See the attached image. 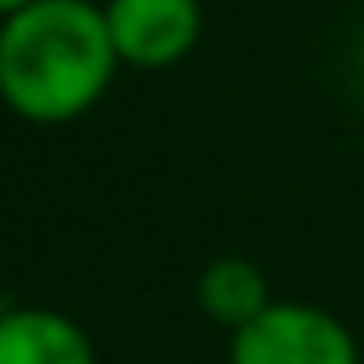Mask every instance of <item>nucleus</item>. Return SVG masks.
Listing matches in <instances>:
<instances>
[{"mask_svg":"<svg viewBox=\"0 0 364 364\" xmlns=\"http://www.w3.org/2000/svg\"><path fill=\"white\" fill-rule=\"evenodd\" d=\"M231 364H360V346L337 314L272 300L231 332Z\"/></svg>","mask_w":364,"mask_h":364,"instance_id":"2","label":"nucleus"},{"mask_svg":"<svg viewBox=\"0 0 364 364\" xmlns=\"http://www.w3.org/2000/svg\"><path fill=\"white\" fill-rule=\"evenodd\" d=\"M267 304H272L267 272L258 263H249V258H240V254L213 258V263L203 267V277H198V309L226 332L245 328Z\"/></svg>","mask_w":364,"mask_h":364,"instance_id":"5","label":"nucleus"},{"mask_svg":"<svg viewBox=\"0 0 364 364\" xmlns=\"http://www.w3.org/2000/svg\"><path fill=\"white\" fill-rule=\"evenodd\" d=\"M0 364H97V350L70 314L23 304L0 314Z\"/></svg>","mask_w":364,"mask_h":364,"instance_id":"4","label":"nucleus"},{"mask_svg":"<svg viewBox=\"0 0 364 364\" xmlns=\"http://www.w3.org/2000/svg\"><path fill=\"white\" fill-rule=\"evenodd\" d=\"M102 14L120 65L129 70H171L203 37L198 0H107Z\"/></svg>","mask_w":364,"mask_h":364,"instance_id":"3","label":"nucleus"},{"mask_svg":"<svg viewBox=\"0 0 364 364\" xmlns=\"http://www.w3.org/2000/svg\"><path fill=\"white\" fill-rule=\"evenodd\" d=\"M116 42L92 0H28L0 18V102L18 120L70 124L116 79Z\"/></svg>","mask_w":364,"mask_h":364,"instance_id":"1","label":"nucleus"},{"mask_svg":"<svg viewBox=\"0 0 364 364\" xmlns=\"http://www.w3.org/2000/svg\"><path fill=\"white\" fill-rule=\"evenodd\" d=\"M18 5H28V0H0V18H5V14H14Z\"/></svg>","mask_w":364,"mask_h":364,"instance_id":"6","label":"nucleus"},{"mask_svg":"<svg viewBox=\"0 0 364 364\" xmlns=\"http://www.w3.org/2000/svg\"><path fill=\"white\" fill-rule=\"evenodd\" d=\"M0 314H5V304H0Z\"/></svg>","mask_w":364,"mask_h":364,"instance_id":"7","label":"nucleus"}]
</instances>
